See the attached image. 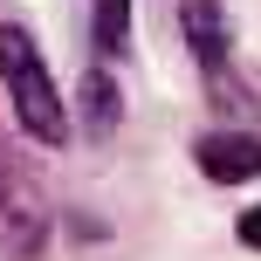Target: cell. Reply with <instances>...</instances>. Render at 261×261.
Listing matches in <instances>:
<instances>
[{
  "mask_svg": "<svg viewBox=\"0 0 261 261\" xmlns=\"http://www.w3.org/2000/svg\"><path fill=\"white\" fill-rule=\"evenodd\" d=\"M199 172L220 179V186L254 179L261 172V138L254 130H206V138H199Z\"/></svg>",
  "mask_w": 261,
  "mask_h": 261,
  "instance_id": "cell-2",
  "label": "cell"
},
{
  "mask_svg": "<svg viewBox=\"0 0 261 261\" xmlns=\"http://www.w3.org/2000/svg\"><path fill=\"white\" fill-rule=\"evenodd\" d=\"M0 76H7V90H14V110H21V124L35 130L41 144H62V138H69L62 103H55V83H48V69H41L35 41H28L14 21L0 28Z\"/></svg>",
  "mask_w": 261,
  "mask_h": 261,
  "instance_id": "cell-1",
  "label": "cell"
},
{
  "mask_svg": "<svg viewBox=\"0 0 261 261\" xmlns=\"http://www.w3.org/2000/svg\"><path fill=\"white\" fill-rule=\"evenodd\" d=\"M96 28H103L110 48H124V35H130V0H96Z\"/></svg>",
  "mask_w": 261,
  "mask_h": 261,
  "instance_id": "cell-5",
  "label": "cell"
},
{
  "mask_svg": "<svg viewBox=\"0 0 261 261\" xmlns=\"http://www.w3.org/2000/svg\"><path fill=\"white\" fill-rule=\"evenodd\" d=\"M241 241H248V248H261V206H254V213H241Z\"/></svg>",
  "mask_w": 261,
  "mask_h": 261,
  "instance_id": "cell-6",
  "label": "cell"
},
{
  "mask_svg": "<svg viewBox=\"0 0 261 261\" xmlns=\"http://www.w3.org/2000/svg\"><path fill=\"white\" fill-rule=\"evenodd\" d=\"M186 41H193V48L206 55L213 69H220V48H227V35H220V7H213V0H193V7H186Z\"/></svg>",
  "mask_w": 261,
  "mask_h": 261,
  "instance_id": "cell-3",
  "label": "cell"
},
{
  "mask_svg": "<svg viewBox=\"0 0 261 261\" xmlns=\"http://www.w3.org/2000/svg\"><path fill=\"white\" fill-rule=\"evenodd\" d=\"M83 103H90V124H96V130L117 124V90H110L103 69H90V76H83Z\"/></svg>",
  "mask_w": 261,
  "mask_h": 261,
  "instance_id": "cell-4",
  "label": "cell"
}]
</instances>
